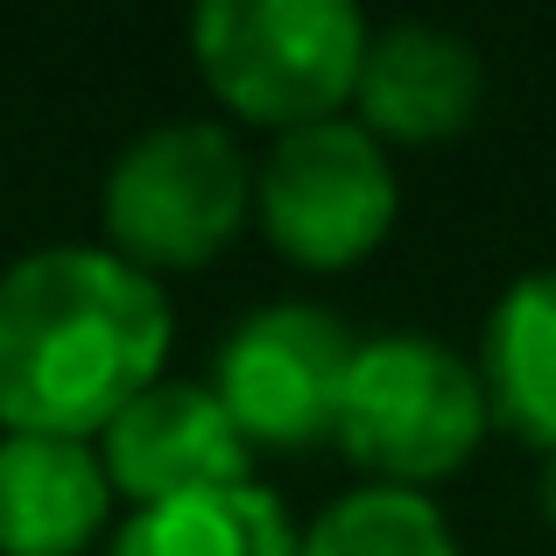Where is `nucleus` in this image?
<instances>
[{"mask_svg": "<svg viewBox=\"0 0 556 556\" xmlns=\"http://www.w3.org/2000/svg\"><path fill=\"white\" fill-rule=\"evenodd\" d=\"M163 282L106 247H36L0 268V430L92 444L169 374Z\"/></svg>", "mask_w": 556, "mask_h": 556, "instance_id": "1", "label": "nucleus"}, {"mask_svg": "<svg viewBox=\"0 0 556 556\" xmlns=\"http://www.w3.org/2000/svg\"><path fill=\"white\" fill-rule=\"evenodd\" d=\"M367 36V14L345 0H204L190 14L204 92L275 135L339 121L353 106Z\"/></svg>", "mask_w": 556, "mask_h": 556, "instance_id": "2", "label": "nucleus"}, {"mask_svg": "<svg viewBox=\"0 0 556 556\" xmlns=\"http://www.w3.org/2000/svg\"><path fill=\"white\" fill-rule=\"evenodd\" d=\"M254 163L218 121H163L113 155L99 184V232L106 254L141 275L212 268L247 226Z\"/></svg>", "mask_w": 556, "mask_h": 556, "instance_id": "3", "label": "nucleus"}, {"mask_svg": "<svg viewBox=\"0 0 556 556\" xmlns=\"http://www.w3.org/2000/svg\"><path fill=\"white\" fill-rule=\"evenodd\" d=\"M486 388L479 367L422 331H388L353 353L339 394V444L374 486L422 493L451 479L486 437Z\"/></svg>", "mask_w": 556, "mask_h": 556, "instance_id": "4", "label": "nucleus"}, {"mask_svg": "<svg viewBox=\"0 0 556 556\" xmlns=\"http://www.w3.org/2000/svg\"><path fill=\"white\" fill-rule=\"evenodd\" d=\"M254 212L282 261L331 275L388 240L402 184L388 169V149L359 121H317L275 135V149L254 169Z\"/></svg>", "mask_w": 556, "mask_h": 556, "instance_id": "5", "label": "nucleus"}, {"mask_svg": "<svg viewBox=\"0 0 556 556\" xmlns=\"http://www.w3.org/2000/svg\"><path fill=\"white\" fill-rule=\"evenodd\" d=\"M353 353L359 339L345 331L339 311L261 303L254 317H240L226 331L204 388L218 394V408L247 437V451H303L339 430V394L345 374H353Z\"/></svg>", "mask_w": 556, "mask_h": 556, "instance_id": "6", "label": "nucleus"}, {"mask_svg": "<svg viewBox=\"0 0 556 556\" xmlns=\"http://www.w3.org/2000/svg\"><path fill=\"white\" fill-rule=\"evenodd\" d=\"M92 451L113 479V501H135V507H163V501H190V493L254 479L247 472L254 451L218 408V394L204 380H177V374H163L149 394H135L92 437Z\"/></svg>", "mask_w": 556, "mask_h": 556, "instance_id": "7", "label": "nucleus"}, {"mask_svg": "<svg viewBox=\"0 0 556 556\" xmlns=\"http://www.w3.org/2000/svg\"><path fill=\"white\" fill-rule=\"evenodd\" d=\"M479 99H486V71L465 36L437 22H394L367 36L353 106L374 141H408V149L451 141L479 121Z\"/></svg>", "mask_w": 556, "mask_h": 556, "instance_id": "8", "label": "nucleus"}, {"mask_svg": "<svg viewBox=\"0 0 556 556\" xmlns=\"http://www.w3.org/2000/svg\"><path fill=\"white\" fill-rule=\"evenodd\" d=\"M113 515V479L78 437L0 430V556H85Z\"/></svg>", "mask_w": 556, "mask_h": 556, "instance_id": "9", "label": "nucleus"}, {"mask_svg": "<svg viewBox=\"0 0 556 556\" xmlns=\"http://www.w3.org/2000/svg\"><path fill=\"white\" fill-rule=\"evenodd\" d=\"M486 416L521 444L556 451V268H535L493 303L479 359Z\"/></svg>", "mask_w": 556, "mask_h": 556, "instance_id": "10", "label": "nucleus"}, {"mask_svg": "<svg viewBox=\"0 0 556 556\" xmlns=\"http://www.w3.org/2000/svg\"><path fill=\"white\" fill-rule=\"evenodd\" d=\"M106 556H296V529L268 486L240 479V486L190 493V501L135 507Z\"/></svg>", "mask_w": 556, "mask_h": 556, "instance_id": "11", "label": "nucleus"}, {"mask_svg": "<svg viewBox=\"0 0 556 556\" xmlns=\"http://www.w3.org/2000/svg\"><path fill=\"white\" fill-rule=\"evenodd\" d=\"M296 556H458V535L422 493L359 486L296 535Z\"/></svg>", "mask_w": 556, "mask_h": 556, "instance_id": "12", "label": "nucleus"}, {"mask_svg": "<svg viewBox=\"0 0 556 556\" xmlns=\"http://www.w3.org/2000/svg\"><path fill=\"white\" fill-rule=\"evenodd\" d=\"M535 507H543V521L556 529V451H543V479H535Z\"/></svg>", "mask_w": 556, "mask_h": 556, "instance_id": "13", "label": "nucleus"}]
</instances>
